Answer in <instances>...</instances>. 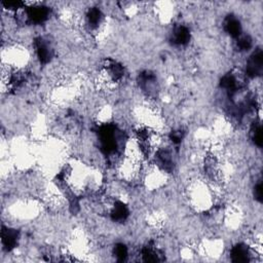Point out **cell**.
I'll return each instance as SVG.
<instances>
[{
	"mask_svg": "<svg viewBox=\"0 0 263 263\" xmlns=\"http://www.w3.org/2000/svg\"><path fill=\"white\" fill-rule=\"evenodd\" d=\"M262 69H263V54L261 49H257L247 61L246 75L252 78L260 76L262 73Z\"/></svg>",
	"mask_w": 263,
	"mask_h": 263,
	"instance_id": "6da1fadb",
	"label": "cell"
},
{
	"mask_svg": "<svg viewBox=\"0 0 263 263\" xmlns=\"http://www.w3.org/2000/svg\"><path fill=\"white\" fill-rule=\"evenodd\" d=\"M24 20L32 24H41L50 17V10L47 7L37 6L24 9Z\"/></svg>",
	"mask_w": 263,
	"mask_h": 263,
	"instance_id": "7a4b0ae2",
	"label": "cell"
},
{
	"mask_svg": "<svg viewBox=\"0 0 263 263\" xmlns=\"http://www.w3.org/2000/svg\"><path fill=\"white\" fill-rule=\"evenodd\" d=\"M34 47L37 58L41 64H48L52 61L54 57V49L49 40L38 37L34 41Z\"/></svg>",
	"mask_w": 263,
	"mask_h": 263,
	"instance_id": "3957f363",
	"label": "cell"
},
{
	"mask_svg": "<svg viewBox=\"0 0 263 263\" xmlns=\"http://www.w3.org/2000/svg\"><path fill=\"white\" fill-rule=\"evenodd\" d=\"M139 84L143 90V92H145L148 96L156 95L158 91V83H157L156 76L150 71H145L140 74Z\"/></svg>",
	"mask_w": 263,
	"mask_h": 263,
	"instance_id": "277c9868",
	"label": "cell"
},
{
	"mask_svg": "<svg viewBox=\"0 0 263 263\" xmlns=\"http://www.w3.org/2000/svg\"><path fill=\"white\" fill-rule=\"evenodd\" d=\"M158 166L166 172H171L174 168L173 152L169 149H159L155 154Z\"/></svg>",
	"mask_w": 263,
	"mask_h": 263,
	"instance_id": "5b68a950",
	"label": "cell"
},
{
	"mask_svg": "<svg viewBox=\"0 0 263 263\" xmlns=\"http://www.w3.org/2000/svg\"><path fill=\"white\" fill-rule=\"evenodd\" d=\"M190 30L184 25L176 26L171 33V41L175 46H185L190 40Z\"/></svg>",
	"mask_w": 263,
	"mask_h": 263,
	"instance_id": "8992f818",
	"label": "cell"
},
{
	"mask_svg": "<svg viewBox=\"0 0 263 263\" xmlns=\"http://www.w3.org/2000/svg\"><path fill=\"white\" fill-rule=\"evenodd\" d=\"M230 258L234 262H249L252 258V251L247 245L238 244L230 251Z\"/></svg>",
	"mask_w": 263,
	"mask_h": 263,
	"instance_id": "52a82bcc",
	"label": "cell"
},
{
	"mask_svg": "<svg viewBox=\"0 0 263 263\" xmlns=\"http://www.w3.org/2000/svg\"><path fill=\"white\" fill-rule=\"evenodd\" d=\"M224 30L229 36L238 38L242 35V24L236 16L229 15L224 21Z\"/></svg>",
	"mask_w": 263,
	"mask_h": 263,
	"instance_id": "ba28073f",
	"label": "cell"
},
{
	"mask_svg": "<svg viewBox=\"0 0 263 263\" xmlns=\"http://www.w3.org/2000/svg\"><path fill=\"white\" fill-rule=\"evenodd\" d=\"M85 20H86V25L90 29L97 30L102 25L104 20V15L100 9L92 8L87 11L85 15Z\"/></svg>",
	"mask_w": 263,
	"mask_h": 263,
	"instance_id": "9c48e42d",
	"label": "cell"
},
{
	"mask_svg": "<svg viewBox=\"0 0 263 263\" xmlns=\"http://www.w3.org/2000/svg\"><path fill=\"white\" fill-rule=\"evenodd\" d=\"M129 211L125 204L120 201H115L110 209V217L114 222H123L128 217Z\"/></svg>",
	"mask_w": 263,
	"mask_h": 263,
	"instance_id": "30bf717a",
	"label": "cell"
},
{
	"mask_svg": "<svg viewBox=\"0 0 263 263\" xmlns=\"http://www.w3.org/2000/svg\"><path fill=\"white\" fill-rule=\"evenodd\" d=\"M2 239H3V245L8 250L11 251L14 248H16L19 240V233L16 229L6 228L3 227L2 232Z\"/></svg>",
	"mask_w": 263,
	"mask_h": 263,
	"instance_id": "8fae6325",
	"label": "cell"
},
{
	"mask_svg": "<svg viewBox=\"0 0 263 263\" xmlns=\"http://www.w3.org/2000/svg\"><path fill=\"white\" fill-rule=\"evenodd\" d=\"M142 258L147 262H158L163 260V255L159 249L154 245L149 244L142 249Z\"/></svg>",
	"mask_w": 263,
	"mask_h": 263,
	"instance_id": "7c38bea8",
	"label": "cell"
},
{
	"mask_svg": "<svg viewBox=\"0 0 263 263\" xmlns=\"http://www.w3.org/2000/svg\"><path fill=\"white\" fill-rule=\"evenodd\" d=\"M251 138L253 142L258 146L261 147L262 145V128L259 122H254L251 127Z\"/></svg>",
	"mask_w": 263,
	"mask_h": 263,
	"instance_id": "4fadbf2b",
	"label": "cell"
},
{
	"mask_svg": "<svg viewBox=\"0 0 263 263\" xmlns=\"http://www.w3.org/2000/svg\"><path fill=\"white\" fill-rule=\"evenodd\" d=\"M238 41H237V47L239 49V51H242V52H248L252 46H253V41H252V38L249 36V35H241L240 37L237 38Z\"/></svg>",
	"mask_w": 263,
	"mask_h": 263,
	"instance_id": "5bb4252c",
	"label": "cell"
},
{
	"mask_svg": "<svg viewBox=\"0 0 263 263\" xmlns=\"http://www.w3.org/2000/svg\"><path fill=\"white\" fill-rule=\"evenodd\" d=\"M113 254L117 259V261H124L128 256V251L125 245L117 244L113 249Z\"/></svg>",
	"mask_w": 263,
	"mask_h": 263,
	"instance_id": "9a60e30c",
	"label": "cell"
},
{
	"mask_svg": "<svg viewBox=\"0 0 263 263\" xmlns=\"http://www.w3.org/2000/svg\"><path fill=\"white\" fill-rule=\"evenodd\" d=\"M183 139V133L181 130H175V132H172L171 134V140L174 144H179L181 143Z\"/></svg>",
	"mask_w": 263,
	"mask_h": 263,
	"instance_id": "2e32d148",
	"label": "cell"
},
{
	"mask_svg": "<svg viewBox=\"0 0 263 263\" xmlns=\"http://www.w3.org/2000/svg\"><path fill=\"white\" fill-rule=\"evenodd\" d=\"M254 196L258 202H262V183L259 182L255 185L254 188Z\"/></svg>",
	"mask_w": 263,
	"mask_h": 263,
	"instance_id": "e0dca14e",
	"label": "cell"
}]
</instances>
